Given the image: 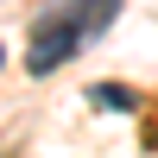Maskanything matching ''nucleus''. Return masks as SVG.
<instances>
[{"mask_svg":"<svg viewBox=\"0 0 158 158\" xmlns=\"http://www.w3.org/2000/svg\"><path fill=\"white\" fill-rule=\"evenodd\" d=\"M127 0H51L44 13L32 19V44H25V70L32 76H51L89 44V38L108 32V19L120 13Z\"/></svg>","mask_w":158,"mask_h":158,"instance_id":"1","label":"nucleus"},{"mask_svg":"<svg viewBox=\"0 0 158 158\" xmlns=\"http://www.w3.org/2000/svg\"><path fill=\"white\" fill-rule=\"evenodd\" d=\"M89 101H95V108H108V114H133V108H139V95H133V89H120V82H101Z\"/></svg>","mask_w":158,"mask_h":158,"instance_id":"2","label":"nucleus"},{"mask_svg":"<svg viewBox=\"0 0 158 158\" xmlns=\"http://www.w3.org/2000/svg\"><path fill=\"white\" fill-rule=\"evenodd\" d=\"M0 63H6V44H0Z\"/></svg>","mask_w":158,"mask_h":158,"instance_id":"3","label":"nucleus"}]
</instances>
